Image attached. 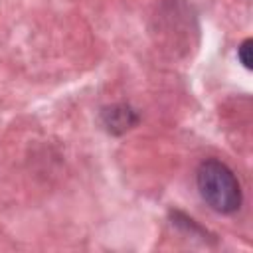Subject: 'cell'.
Returning <instances> with one entry per match:
<instances>
[{
  "mask_svg": "<svg viewBox=\"0 0 253 253\" xmlns=\"http://www.w3.org/2000/svg\"><path fill=\"white\" fill-rule=\"evenodd\" d=\"M198 190L204 202L219 213H231L241 206L239 182L233 172L219 160H206L200 164Z\"/></svg>",
  "mask_w": 253,
  "mask_h": 253,
  "instance_id": "6da1fadb",
  "label": "cell"
},
{
  "mask_svg": "<svg viewBox=\"0 0 253 253\" xmlns=\"http://www.w3.org/2000/svg\"><path fill=\"white\" fill-rule=\"evenodd\" d=\"M103 123L111 132H125L136 123V115L125 105H115L103 111Z\"/></svg>",
  "mask_w": 253,
  "mask_h": 253,
  "instance_id": "7a4b0ae2",
  "label": "cell"
},
{
  "mask_svg": "<svg viewBox=\"0 0 253 253\" xmlns=\"http://www.w3.org/2000/svg\"><path fill=\"white\" fill-rule=\"evenodd\" d=\"M251 45H253V42H251V40H245V42L237 47V55H239L241 63H243L247 69H251V61H253V57H251Z\"/></svg>",
  "mask_w": 253,
  "mask_h": 253,
  "instance_id": "3957f363",
  "label": "cell"
}]
</instances>
